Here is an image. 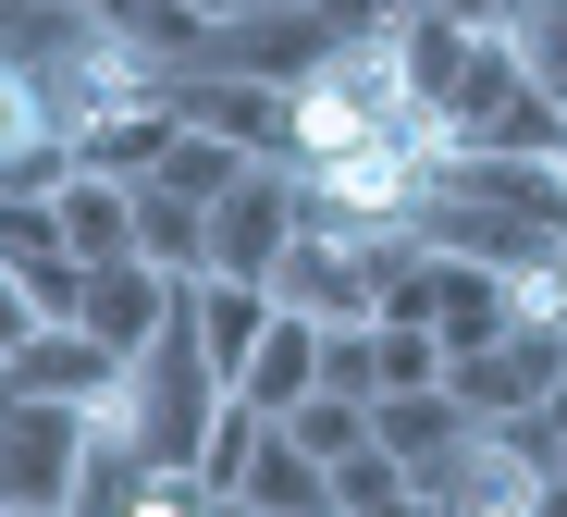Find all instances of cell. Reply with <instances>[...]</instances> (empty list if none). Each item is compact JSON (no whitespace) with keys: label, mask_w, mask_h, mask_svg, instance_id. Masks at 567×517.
I'll list each match as a JSON object with an SVG mask.
<instances>
[{"label":"cell","mask_w":567,"mask_h":517,"mask_svg":"<svg viewBox=\"0 0 567 517\" xmlns=\"http://www.w3.org/2000/svg\"><path fill=\"white\" fill-rule=\"evenodd\" d=\"M555 480H567V432H555Z\"/></svg>","instance_id":"obj_23"},{"label":"cell","mask_w":567,"mask_h":517,"mask_svg":"<svg viewBox=\"0 0 567 517\" xmlns=\"http://www.w3.org/2000/svg\"><path fill=\"white\" fill-rule=\"evenodd\" d=\"M247 173V148H223V136H198V124H173V148H161V173H136V185H173V197H198V210H210V197Z\"/></svg>","instance_id":"obj_16"},{"label":"cell","mask_w":567,"mask_h":517,"mask_svg":"<svg viewBox=\"0 0 567 517\" xmlns=\"http://www.w3.org/2000/svg\"><path fill=\"white\" fill-rule=\"evenodd\" d=\"M0 517H74V505H0Z\"/></svg>","instance_id":"obj_22"},{"label":"cell","mask_w":567,"mask_h":517,"mask_svg":"<svg viewBox=\"0 0 567 517\" xmlns=\"http://www.w3.org/2000/svg\"><path fill=\"white\" fill-rule=\"evenodd\" d=\"M468 432H482V420L456 406V382H420V394H370V444H383L408 480H444V456H456Z\"/></svg>","instance_id":"obj_9"},{"label":"cell","mask_w":567,"mask_h":517,"mask_svg":"<svg viewBox=\"0 0 567 517\" xmlns=\"http://www.w3.org/2000/svg\"><path fill=\"white\" fill-rule=\"evenodd\" d=\"M259 321H271V283H235V271H198V283H185V333H198V358L223 370V394L247 382Z\"/></svg>","instance_id":"obj_10"},{"label":"cell","mask_w":567,"mask_h":517,"mask_svg":"<svg viewBox=\"0 0 567 517\" xmlns=\"http://www.w3.org/2000/svg\"><path fill=\"white\" fill-rule=\"evenodd\" d=\"M444 382V333L432 321H370V394H420Z\"/></svg>","instance_id":"obj_17"},{"label":"cell","mask_w":567,"mask_h":517,"mask_svg":"<svg viewBox=\"0 0 567 517\" xmlns=\"http://www.w3.org/2000/svg\"><path fill=\"white\" fill-rule=\"evenodd\" d=\"M161 148H173V99H148V112H136V99H124V112H86L74 124V161L86 173H161Z\"/></svg>","instance_id":"obj_14"},{"label":"cell","mask_w":567,"mask_h":517,"mask_svg":"<svg viewBox=\"0 0 567 517\" xmlns=\"http://www.w3.org/2000/svg\"><path fill=\"white\" fill-rule=\"evenodd\" d=\"M235 505H247V517H333V468L271 420V432H259V456L235 468Z\"/></svg>","instance_id":"obj_11"},{"label":"cell","mask_w":567,"mask_h":517,"mask_svg":"<svg viewBox=\"0 0 567 517\" xmlns=\"http://www.w3.org/2000/svg\"><path fill=\"white\" fill-rule=\"evenodd\" d=\"M543 420H555V432H567V358H555V394H543Z\"/></svg>","instance_id":"obj_21"},{"label":"cell","mask_w":567,"mask_h":517,"mask_svg":"<svg viewBox=\"0 0 567 517\" xmlns=\"http://www.w3.org/2000/svg\"><path fill=\"white\" fill-rule=\"evenodd\" d=\"M284 432H297V444H309L321 468H346V456L370 444V394H333V382H321L309 406H284Z\"/></svg>","instance_id":"obj_18"},{"label":"cell","mask_w":567,"mask_h":517,"mask_svg":"<svg viewBox=\"0 0 567 517\" xmlns=\"http://www.w3.org/2000/svg\"><path fill=\"white\" fill-rule=\"evenodd\" d=\"M185 25H247V13H284V0H173Z\"/></svg>","instance_id":"obj_20"},{"label":"cell","mask_w":567,"mask_h":517,"mask_svg":"<svg viewBox=\"0 0 567 517\" xmlns=\"http://www.w3.org/2000/svg\"><path fill=\"white\" fill-rule=\"evenodd\" d=\"M555 333H494L482 358H456L444 382H456V406H468V420H530V406L555 394Z\"/></svg>","instance_id":"obj_8"},{"label":"cell","mask_w":567,"mask_h":517,"mask_svg":"<svg viewBox=\"0 0 567 517\" xmlns=\"http://www.w3.org/2000/svg\"><path fill=\"white\" fill-rule=\"evenodd\" d=\"M297 223H309V185L284 173V161H247V173L210 197V271L271 283V271H284V247H297Z\"/></svg>","instance_id":"obj_3"},{"label":"cell","mask_w":567,"mask_h":517,"mask_svg":"<svg viewBox=\"0 0 567 517\" xmlns=\"http://www.w3.org/2000/svg\"><path fill=\"white\" fill-rule=\"evenodd\" d=\"M25 333H38V296H25L13 271H0V370H13V358H25Z\"/></svg>","instance_id":"obj_19"},{"label":"cell","mask_w":567,"mask_h":517,"mask_svg":"<svg viewBox=\"0 0 567 517\" xmlns=\"http://www.w3.org/2000/svg\"><path fill=\"white\" fill-rule=\"evenodd\" d=\"M0 382H13V394H62V406H86V420H100V406L124 394V358L86 333V321H38V333H25V358L0 370Z\"/></svg>","instance_id":"obj_7"},{"label":"cell","mask_w":567,"mask_h":517,"mask_svg":"<svg viewBox=\"0 0 567 517\" xmlns=\"http://www.w3.org/2000/svg\"><path fill=\"white\" fill-rule=\"evenodd\" d=\"M0 271L38 296V321H74V296H86V259H74L62 210L50 197H13V185H0Z\"/></svg>","instance_id":"obj_6"},{"label":"cell","mask_w":567,"mask_h":517,"mask_svg":"<svg viewBox=\"0 0 567 517\" xmlns=\"http://www.w3.org/2000/svg\"><path fill=\"white\" fill-rule=\"evenodd\" d=\"M74 321L100 333L112 358H136L148 333H173V321H185V283H173L161 259H100V271H86V296H74Z\"/></svg>","instance_id":"obj_5"},{"label":"cell","mask_w":567,"mask_h":517,"mask_svg":"<svg viewBox=\"0 0 567 517\" xmlns=\"http://www.w3.org/2000/svg\"><path fill=\"white\" fill-rule=\"evenodd\" d=\"M86 456H100V420H86V406L0 382V505H74Z\"/></svg>","instance_id":"obj_2"},{"label":"cell","mask_w":567,"mask_h":517,"mask_svg":"<svg viewBox=\"0 0 567 517\" xmlns=\"http://www.w3.org/2000/svg\"><path fill=\"white\" fill-rule=\"evenodd\" d=\"M210 420H223V370L198 358V333H148L136 358H124V394L100 406V432L136 456V468H198L210 456Z\"/></svg>","instance_id":"obj_1"},{"label":"cell","mask_w":567,"mask_h":517,"mask_svg":"<svg viewBox=\"0 0 567 517\" xmlns=\"http://www.w3.org/2000/svg\"><path fill=\"white\" fill-rule=\"evenodd\" d=\"M136 259H161L173 283H198L210 271V210L173 197V185H136Z\"/></svg>","instance_id":"obj_15"},{"label":"cell","mask_w":567,"mask_h":517,"mask_svg":"<svg viewBox=\"0 0 567 517\" xmlns=\"http://www.w3.org/2000/svg\"><path fill=\"white\" fill-rule=\"evenodd\" d=\"M173 124H198L247 161H297V86H271V74H173Z\"/></svg>","instance_id":"obj_4"},{"label":"cell","mask_w":567,"mask_h":517,"mask_svg":"<svg viewBox=\"0 0 567 517\" xmlns=\"http://www.w3.org/2000/svg\"><path fill=\"white\" fill-rule=\"evenodd\" d=\"M50 210H62V235H74L86 271H100V259H136V185H124V173H86V161H74V173L50 185Z\"/></svg>","instance_id":"obj_13"},{"label":"cell","mask_w":567,"mask_h":517,"mask_svg":"<svg viewBox=\"0 0 567 517\" xmlns=\"http://www.w3.org/2000/svg\"><path fill=\"white\" fill-rule=\"evenodd\" d=\"M235 394H247V406H271V420L321 394V321H309V308H284V296H271V321H259V358H247V382H235Z\"/></svg>","instance_id":"obj_12"}]
</instances>
